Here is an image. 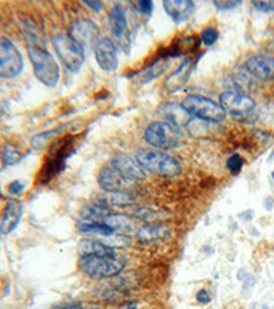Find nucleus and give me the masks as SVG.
Returning <instances> with one entry per match:
<instances>
[{
    "mask_svg": "<svg viewBox=\"0 0 274 309\" xmlns=\"http://www.w3.org/2000/svg\"><path fill=\"white\" fill-rule=\"evenodd\" d=\"M137 162L141 165V168L154 175L173 177L177 176L181 172L180 162L161 150H150L141 149L136 153Z\"/></svg>",
    "mask_w": 274,
    "mask_h": 309,
    "instance_id": "f257e3e1",
    "label": "nucleus"
},
{
    "mask_svg": "<svg viewBox=\"0 0 274 309\" xmlns=\"http://www.w3.org/2000/svg\"><path fill=\"white\" fill-rule=\"evenodd\" d=\"M28 55L38 80L47 87H55L59 82L61 70L54 57L45 48L37 44L28 45Z\"/></svg>",
    "mask_w": 274,
    "mask_h": 309,
    "instance_id": "f03ea898",
    "label": "nucleus"
},
{
    "mask_svg": "<svg viewBox=\"0 0 274 309\" xmlns=\"http://www.w3.org/2000/svg\"><path fill=\"white\" fill-rule=\"evenodd\" d=\"M78 267L91 278H108L118 275L124 270L125 264L118 257H100L94 254H85L78 260Z\"/></svg>",
    "mask_w": 274,
    "mask_h": 309,
    "instance_id": "7ed1b4c3",
    "label": "nucleus"
},
{
    "mask_svg": "<svg viewBox=\"0 0 274 309\" xmlns=\"http://www.w3.org/2000/svg\"><path fill=\"white\" fill-rule=\"evenodd\" d=\"M144 139L156 150H169L180 145L181 132L169 122H152L147 126Z\"/></svg>",
    "mask_w": 274,
    "mask_h": 309,
    "instance_id": "20e7f679",
    "label": "nucleus"
},
{
    "mask_svg": "<svg viewBox=\"0 0 274 309\" xmlns=\"http://www.w3.org/2000/svg\"><path fill=\"white\" fill-rule=\"evenodd\" d=\"M181 106L188 114L196 116L200 120L210 121V122L224 121L225 114H226L224 109L221 108V105L200 95H189L182 101Z\"/></svg>",
    "mask_w": 274,
    "mask_h": 309,
    "instance_id": "39448f33",
    "label": "nucleus"
},
{
    "mask_svg": "<svg viewBox=\"0 0 274 309\" xmlns=\"http://www.w3.org/2000/svg\"><path fill=\"white\" fill-rule=\"evenodd\" d=\"M52 44L55 47L58 57L65 63V66L71 72L80 70L85 61V51L77 41L70 38V35H55L52 38Z\"/></svg>",
    "mask_w": 274,
    "mask_h": 309,
    "instance_id": "423d86ee",
    "label": "nucleus"
},
{
    "mask_svg": "<svg viewBox=\"0 0 274 309\" xmlns=\"http://www.w3.org/2000/svg\"><path fill=\"white\" fill-rule=\"evenodd\" d=\"M24 69L22 55L11 40L0 38V77L14 78Z\"/></svg>",
    "mask_w": 274,
    "mask_h": 309,
    "instance_id": "0eeeda50",
    "label": "nucleus"
},
{
    "mask_svg": "<svg viewBox=\"0 0 274 309\" xmlns=\"http://www.w3.org/2000/svg\"><path fill=\"white\" fill-rule=\"evenodd\" d=\"M219 105L224 109L225 113L231 114L233 117H245L254 112L255 102L248 95L239 91H226L219 96Z\"/></svg>",
    "mask_w": 274,
    "mask_h": 309,
    "instance_id": "6e6552de",
    "label": "nucleus"
},
{
    "mask_svg": "<svg viewBox=\"0 0 274 309\" xmlns=\"http://www.w3.org/2000/svg\"><path fill=\"white\" fill-rule=\"evenodd\" d=\"M70 38L81 45L82 50H94L96 43L99 41V28L89 19H78L70 28Z\"/></svg>",
    "mask_w": 274,
    "mask_h": 309,
    "instance_id": "1a4fd4ad",
    "label": "nucleus"
},
{
    "mask_svg": "<svg viewBox=\"0 0 274 309\" xmlns=\"http://www.w3.org/2000/svg\"><path fill=\"white\" fill-rule=\"evenodd\" d=\"M98 182L102 189L107 193H115V191H126V189H131L135 182L125 177L115 166L107 165L100 170Z\"/></svg>",
    "mask_w": 274,
    "mask_h": 309,
    "instance_id": "9d476101",
    "label": "nucleus"
},
{
    "mask_svg": "<svg viewBox=\"0 0 274 309\" xmlns=\"http://www.w3.org/2000/svg\"><path fill=\"white\" fill-rule=\"evenodd\" d=\"M95 57L99 63V66L106 72H112L118 66V57H117V48L112 40L107 38L100 39L94 48Z\"/></svg>",
    "mask_w": 274,
    "mask_h": 309,
    "instance_id": "9b49d317",
    "label": "nucleus"
},
{
    "mask_svg": "<svg viewBox=\"0 0 274 309\" xmlns=\"http://www.w3.org/2000/svg\"><path fill=\"white\" fill-rule=\"evenodd\" d=\"M245 69L251 76L262 81H272L274 80V58L265 55L251 57L245 63Z\"/></svg>",
    "mask_w": 274,
    "mask_h": 309,
    "instance_id": "f8f14e48",
    "label": "nucleus"
},
{
    "mask_svg": "<svg viewBox=\"0 0 274 309\" xmlns=\"http://www.w3.org/2000/svg\"><path fill=\"white\" fill-rule=\"evenodd\" d=\"M22 213H24V209H22L21 202L17 199H10L7 202L1 220H0V232L4 233V235L13 232L19 224Z\"/></svg>",
    "mask_w": 274,
    "mask_h": 309,
    "instance_id": "ddd939ff",
    "label": "nucleus"
},
{
    "mask_svg": "<svg viewBox=\"0 0 274 309\" xmlns=\"http://www.w3.org/2000/svg\"><path fill=\"white\" fill-rule=\"evenodd\" d=\"M112 166H115L125 177H128L132 182L145 179V170L141 168V165L137 162L136 158H132L129 155H125V154H119L112 159Z\"/></svg>",
    "mask_w": 274,
    "mask_h": 309,
    "instance_id": "4468645a",
    "label": "nucleus"
},
{
    "mask_svg": "<svg viewBox=\"0 0 274 309\" xmlns=\"http://www.w3.org/2000/svg\"><path fill=\"white\" fill-rule=\"evenodd\" d=\"M165 11L168 13L170 18L174 21L175 24H181L184 21L189 19V17L193 14L195 4L192 1L188 0H169L163 1Z\"/></svg>",
    "mask_w": 274,
    "mask_h": 309,
    "instance_id": "2eb2a0df",
    "label": "nucleus"
},
{
    "mask_svg": "<svg viewBox=\"0 0 274 309\" xmlns=\"http://www.w3.org/2000/svg\"><path fill=\"white\" fill-rule=\"evenodd\" d=\"M78 252L81 256L85 254H94V256H100V257H117L114 247L107 246L102 240L96 239H81L78 243Z\"/></svg>",
    "mask_w": 274,
    "mask_h": 309,
    "instance_id": "dca6fc26",
    "label": "nucleus"
},
{
    "mask_svg": "<svg viewBox=\"0 0 274 309\" xmlns=\"http://www.w3.org/2000/svg\"><path fill=\"white\" fill-rule=\"evenodd\" d=\"M110 25H111L112 35L118 39L121 43H124V39L128 38V24L125 15L124 7L121 4H115L110 13Z\"/></svg>",
    "mask_w": 274,
    "mask_h": 309,
    "instance_id": "f3484780",
    "label": "nucleus"
},
{
    "mask_svg": "<svg viewBox=\"0 0 274 309\" xmlns=\"http://www.w3.org/2000/svg\"><path fill=\"white\" fill-rule=\"evenodd\" d=\"M135 202V196L129 194L128 191H115V193H107L106 195L100 196L96 201V205L102 208L110 209L111 206H124L131 205Z\"/></svg>",
    "mask_w": 274,
    "mask_h": 309,
    "instance_id": "a211bd4d",
    "label": "nucleus"
},
{
    "mask_svg": "<svg viewBox=\"0 0 274 309\" xmlns=\"http://www.w3.org/2000/svg\"><path fill=\"white\" fill-rule=\"evenodd\" d=\"M169 236V228L166 226H145L137 230L136 239L141 243H150L162 240Z\"/></svg>",
    "mask_w": 274,
    "mask_h": 309,
    "instance_id": "6ab92c4d",
    "label": "nucleus"
},
{
    "mask_svg": "<svg viewBox=\"0 0 274 309\" xmlns=\"http://www.w3.org/2000/svg\"><path fill=\"white\" fill-rule=\"evenodd\" d=\"M104 223H106L107 226H110L115 232L122 233V235L135 232V224H133V221L128 216L110 213L104 219Z\"/></svg>",
    "mask_w": 274,
    "mask_h": 309,
    "instance_id": "aec40b11",
    "label": "nucleus"
},
{
    "mask_svg": "<svg viewBox=\"0 0 274 309\" xmlns=\"http://www.w3.org/2000/svg\"><path fill=\"white\" fill-rule=\"evenodd\" d=\"M78 230L81 232L91 233V235H100V236H110L114 235L115 231L110 226H107L104 221H85L78 223Z\"/></svg>",
    "mask_w": 274,
    "mask_h": 309,
    "instance_id": "412c9836",
    "label": "nucleus"
},
{
    "mask_svg": "<svg viewBox=\"0 0 274 309\" xmlns=\"http://www.w3.org/2000/svg\"><path fill=\"white\" fill-rule=\"evenodd\" d=\"M165 116L168 118V122L170 125L175 126L180 129L182 124L188 122L187 116L188 113L182 109V106H177V105H166L165 106Z\"/></svg>",
    "mask_w": 274,
    "mask_h": 309,
    "instance_id": "4be33fe9",
    "label": "nucleus"
},
{
    "mask_svg": "<svg viewBox=\"0 0 274 309\" xmlns=\"http://www.w3.org/2000/svg\"><path fill=\"white\" fill-rule=\"evenodd\" d=\"M168 65H169L168 59L161 58V59H159V61H156L154 65L148 66L147 69L143 70V72L140 73V76H141V78H143V82L150 81V80H154V78H156L158 76H161L163 72L166 70Z\"/></svg>",
    "mask_w": 274,
    "mask_h": 309,
    "instance_id": "5701e85b",
    "label": "nucleus"
},
{
    "mask_svg": "<svg viewBox=\"0 0 274 309\" xmlns=\"http://www.w3.org/2000/svg\"><path fill=\"white\" fill-rule=\"evenodd\" d=\"M21 153L11 145H6L3 147V152H1V164L3 166H10V165L17 164L21 161Z\"/></svg>",
    "mask_w": 274,
    "mask_h": 309,
    "instance_id": "b1692460",
    "label": "nucleus"
},
{
    "mask_svg": "<svg viewBox=\"0 0 274 309\" xmlns=\"http://www.w3.org/2000/svg\"><path fill=\"white\" fill-rule=\"evenodd\" d=\"M159 213L161 212L152 210V209H137L136 212H135V216H136L137 219H140V220L143 221H155L163 217V216H159Z\"/></svg>",
    "mask_w": 274,
    "mask_h": 309,
    "instance_id": "393cba45",
    "label": "nucleus"
},
{
    "mask_svg": "<svg viewBox=\"0 0 274 309\" xmlns=\"http://www.w3.org/2000/svg\"><path fill=\"white\" fill-rule=\"evenodd\" d=\"M244 165V159L241 155H239V154H233L229 157V159L226 161V168L231 170L233 175H237L241 168H243Z\"/></svg>",
    "mask_w": 274,
    "mask_h": 309,
    "instance_id": "a878e982",
    "label": "nucleus"
},
{
    "mask_svg": "<svg viewBox=\"0 0 274 309\" xmlns=\"http://www.w3.org/2000/svg\"><path fill=\"white\" fill-rule=\"evenodd\" d=\"M200 40H202V43L205 45L211 47V45L218 40V32L215 31L214 28H207V29H205V31L202 32Z\"/></svg>",
    "mask_w": 274,
    "mask_h": 309,
    "instance_id": "bb28decb",
    "label": "nucleus"
},
{
    "mask_svg": "<svg viewBox=\"0 0 274 309\" xmlns=\"http://www.w3.org/2000/svg\"><path fill=\"white\" fill-rule=\"evenodd\" d=\"M241 4V1H219V0H215L214 1V6L217 7L218 10H222V11H226V10H233V8H236L237 6H240Z\"/></svg>",
    "mask_w": 274,
    "mask_h": 309,
    "instance_id": "cd10ccee",
    "label": "nucleus"
},
{
    "mask_svg": "<svg viewBox=\"0 0 274 309\" xmlns=\"http://www.w3.org/2000/svg\"><path fill=\"white\" fill-rule=\"evenodd\" d=\"M252 6L258 8L259 11L270 13V11H274V0H270V1H252Z\"/></svg>",
    "mask_w": 274,
    "mask_h": 309,
    "instance_id": "c85d7f7f",
    "label": "nucleus"
},
{
    "mask_svg": "<svg viewBox=\"0 0 274 309\" xmlns=\"http://www.w3.org/2000/svg\"><path fill=\"white\" fill-rule=\"evenodd\" d=\"M8 193L11 194V195H18V194H21L22 191H24V184L21 183L19 180H14L13 183H10L8 184Z\"/></svg>",
    "mask_w": 274,
    "mask_h": 309,
    "instance_id": "c756f323",
    "label": "nucleus"
},
{
    "mask_svg": "<svg viewBox=\"0 0 274 309\" xmlns=\"http://www.w3.org/2000/svg\"><path fill=\"white\" fill-rule=\"evenodd\" d=\"M137 8L143 14H151L152 13V8H154V4L150 0H141V1L137 3Z\"/></svg>",
    "mask_w": 274,
    "mask_h": 309,
    "instance_id": "7c9ffc66",
    "label": "nucleus"
},
{
    "mask_svg": "<svg viewBox=\"0 0 274 309\" xmlns=\"http://www.w3.org/2000/svg\"><path fill=\"white\" fill-rule=\"evenodd\" d=\"M196 298H198V301H199L200 304H208L211 301V297H210V294H208L207 290H205V289H202V290L196 294Z\"/></svg>",
    "mask_w": 274,
    "mask_h": 309,
    "instance_id": "2f4dec72",
    "label": "nucleus"
},
{
    "mask_svg": "<svg viewBox=\"0 0 274 309\" xmlns=\"http://www.w3.org/2000/svg\"><path fill=\"white\" fill-rule=\"evenodd\" d=\"M84 3L87 4L88 7H91L92 10H95L96 13H99L103 10V4H102V1H98V0H84Z\"/></svg>",
    "mask_w": 274,
    "mask_h": 309,
    "instance_id": "473e14b6",
    "label": "nucleus"
},
{
    "mask_svg": "<svg viewBox=\"0 0 274 309\" xmlns=\"http://www.w3.org/2000/svg\"><path fill=\"white\" fill-rule=\"evenodd\" d=\"M240 217H244V220L249 221L251 219H252V217H254V212H252V210H247L245 213H241V215H240Z\"/></svg>",
    "mask_w": 274,
    "mask_h": 309,
    "instance_id": "72a5a7b5",
    "label": "nucleus"
},
{
    "mask_svg": "<svg viewBox=\"0 0 274 309\" xmlns=\"http://www.w3.org/2000/svg\"><path fill=\"white\" fill-rule=\"evenodd\" d=\"M273 205H274L273 198H268V199L265 201V208L268 209V210H272V209H273Z\"/></svg>",
    "mask_w": 274,
    "mask_h": 309,
    "instance_id": "f704fd0d",
    "label": "nucleus"
},
{
    "mask_svg": "<svg viewBox=\"0 0 274 309\" xmlns=\"http://www.w3.org/2000/svg\"><path fill=\"white\" fill-rule=\"evenodd\" d=\"M122 309H137L136 308V305H128V307H125V308Z\"/></svg>",
    "mask_w": 274,
    "mask_h": 309,
    "instance_id": "c9c22d12",
    "label": "nucleus"
},
{
    "mask_svg": "<svg viewBox=\"0 0 274 309\" xmlns=\"http://www.w3.org/2000/svg\"><path fill=\"white\" fill-rule=\"evenodd\" d=\"M62 309H80L78 307H68V308H62Z\"/></svg>",
    "mask_w": 274,
    "mask_h": 309,
    "instance_id": "e433bc0d",
    "label": "nucleus"
},
{
    "mask_svg": "<svg viewBox=\"0 0 274 309\" xmlns=\"http://www.w3.org/2000/svg\"><path fill=\"white\" fill-rule=\"evenodd\" d=\"M273 158H274V152L272 153V157H270V159H273Z\"/></svg>",
    "mask_w": 274,
    "mask_h": 309,
    "instance_id": "4c0bfd02",
    "label": "nucleus"
},
{
    "mask_svg": "<svg viewBox=\"0 0 274 309\" xmlns=\"http://www.w3.org/2000/svg\"><path fill=\"white\" fill-rule=\"evenodd\" d=\"M1 165H3V164H0V170H1V169H3V168H4V166H1Z\"/></svg>",
    "mask_w": 274,
    "mask_h": 309,
    "instance_id": "58836bf2",
    "label": "nucleus"
},
{
    "mask_svg": "<svg viewBox=\"0 0 274 309\" xmlns=\"http://www.w3.org/2000/svg\"><path fill=\"white\" fill-rule=\"evenodd\" d=\"M272 176H273V179H274V172H273V173H272Z\"/></svg>",
    "mask_w": 274,
    "mask_h": 309,
    "instance_id": "ea45409f",
    "label": "nucleus"
}]
</instances>
